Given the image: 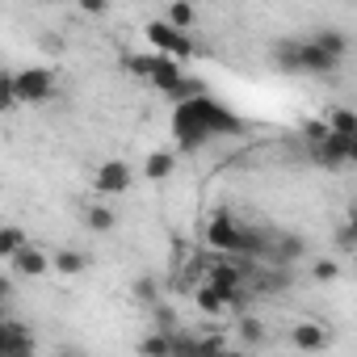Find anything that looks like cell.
<instances>
[{
	"mask_svg": "<svg viewBox=\"0 0 357 357\" xmlns=\"http://www.w3.org/2000/svg\"><path fill=\"white\" fill-rule=\"evenodd\" d=\"M236 130H240V118L211 97H198V101H185V105L172 109V135L185 151H194L219 135H236Z\"/></svg>",
	"mask_w": 357,
	"mask_h": 357,
	"instance_id": "obj_1",
	"label": "cell"
},
{
	"mask_svg": "<svg viewBox=\"0 0 357 357\" xmlns=\"http://www.w3.org/2000/svg\"><path fill=\"white\" fill-rule=\"evenodd\" d=\"M273 59H278V68L282 72H303V76H332L340 63L328 55V51H319L311 38H282L278 47H273Z\"/></svg>",
	"mask_w": 357,
	"mask_h": 357,
	"instance_id": "obj_2",
	"label": "cell"
},
{
	"mask_svg": "<svg viewBox=\"0 0 357 357\" xmlns=\"http://www.w3.org/2000/svg\"><path fill=\"white\" fill-rule=\"evenodd\" d=\"M130 72H139V76H143L147 84H155L160 93H172L176 84L185 80L181 63L168 59V55H135V59H130Z\"/></svg>",
	"mask_w": 357,
	"mask_h": 357,
	"instance_id": "obj_3",
	"label": "cell"
},
{
	"mask_svg": "<svg viewBox=\"0 0 357 357\" xmlns=\"http://www.w3.org/2000/svg\"><path fill=\"white\" fill-rule=\"evenodd\" d=\"M147 43H151V47H155L160 55H168V59H176V63H185V59H194V51H198L190 34H181V30H172V26H168L164 17L147 26Z\"/></svg>",
	"mask_w": 357,
	"mask_h": 357,
	"instance_id": "obj_4",
	"label": "cell"
},
{
	"mask_svg": "<svg viewBox=\"0 0 357 357\" xmlns=\"http://www.w3.org/2000/svg\"><path fill=\"white\" fill-rule=\"evenodd\" d=\"M13 76H17V97L26 105H43L55 97V72L51 68H22Z\"/></svg>",
	"mask_w": 357,
	"mask_h": 357,
	"instance_id": "obj_5",
	"label": "cell"
},
{
	"mask_svg": "<svg viewBox=\"0 0 357 357\" xmlns=\"http://www.w3.org/2000/svg\"><path fill=\"white\" fill-rule=\"evenodd\" d=\"M130 181H135V168H130L126 160H105V164L93 172V190H97L101 198L126 194V190H130Z\"/></svg>",
	"mask_w": 357,
	"mask_h": 357,
	"instance_id": "obj_6",
	"label": "cell"
},
{
	"mask_svg": "<svg viewBox=\"0 0 357 357\" xmlns=\"http://www.w3.org/2000/svg\"><path fill=\"white\" fill-rule=\"evenodd\" d=\"M0 357H34V332L13 315L0 319Z\"/></svg>",
	"mask_w": 357,
	"mask_h": 357,
	"instance_id": "obj_7",
	"label": "cell"
},
{
	"mask_svg": "<svg viewBox=\"0 0 357 357\" xmlns=\"http://www.w3.org/2000/svg\"><path fill=\"white\" fill-rule=\"evenodd\" d=\"M55 269V257H47L43 248H34V244H26L13 261H9V273H22V278H43V273H51Z\"/></svg>",
	"mask_w": 357,
	"mask_h": 357,
	"instance_id": "obj_8",
	"label": "cell"
},
{
	"mask_svg": "<svg viewBox=\"0 0 357 357\" xmlns=\"http://www.w3.org/2000/svg\"><path fill=\"white\" fill-rule=\"evenodd\" d=\"M290 340H294V349H298V353H319V349H328V344H332V332H328L324 324H315V319H303V324H294Z\"/></svg>",
	"mask_w": 357,
	"mask_h": 357,
	"instance_id": "obj_9",
	"label": "cell"
},
{
	"mask_svg": "<svg viewBox=\"0 0 357 357\" xmlns=\"http://www.w3.org/2000/svg\"><path fill=\"white\" fill-rule=\"evenodd\" d=\"M303 252H307V244H303V236H273V248H269V261H273L278 269H290L294 261H303Z\"/></svg>",
	"mask_w": 357,
	"mask_h": 357,
	"instance_id": "obj_10",
	"label": "cell"
},
{
	"mask_svg": "<svg viewBox=\"0 0 357 357\" xmlns=\"http://www.w3.org/2000/svg\"><path fill=\"white\" fill-rule=\"evenodd\" d=\"M311 155H315L319 164H328V168L349 164V139H344V135H328L324 143H315V147H311Z\"/></svg>",
	"mask_w": 357,
	"mask_h": 357,
	"instance_id": "obj_11",
	"label": "cell"
},
{
	"mask_svg": "<svg viewBox=\"0 0 357 357\" xmlns=\"http://www.w3.org/2000/svg\"><path fill=\"white\" fill-rule=\"evenodd\" d=\"M236 336H240V344H244V349H261V344L269 340V328H265L257 315H240V324H236Z\"/></svg>",
	"mask_w": 357,
	"mask_h": 357,
	"instance_id": "obj_12",
	"label": "cell"
},
{
	"mask_svg": "<svg viewBox=\"0 0 357 357\" xmlns=\"http://www.w3.org/2000/svg\"><path fill=\"white\" fill-rule=\"evenodd\" d=\"M311 43H315L319 51H328L336 63H340V59H344V51H349V38H344L340 30H328V26H324V30H315V34H311Z\"/></svg>",
	"mask_w": 357,
	"mask_h": 357,
	"instance_id": "obj_13",
	"label": "cell"
},
{
	"mask_svg": "<svg viewBox=\"0 0 357 357\" xmlns=\"http://www.w3.org/2000/svg\"><path fill=\"white\" fill-rule=\"evenodd\" d=\"M164 22H168L172 30L190 34V30L198 26V9H194V5H168V9H164Z\"/></svg>",
	"mask_w": 357,
	"mask_h": 357,
	"instance_id": "obj_14",
	"label": "cell"
},
{
	"mask_svg": "<svg viewBox=\"0 0 357 357\" xmlns=\"http://www.w3.org/2000/svg\"><path fill=\"white\" fill-rule=\"evenodd\" d=\"M30 240H26V231L17 227V223H9V227H0V257H5V261H13L22 248H26Z\"/></svg>",
	"mask_w": 357,
	"mask_h": 357,
	"instance_id": "obj_15",
	"label": "cell"
},
{
	"mask_svg": "<svg viewBox=\"0 0 357 357\" xmlns=\"http://www.w3.org/2000/svg\"><path fill=\"white\" fill-rule=\"evenodd\" d=\"M139 357H172V332H151L139 340Z\"/></svg>",
	"mask_w": 357,
	"mask_h": 357,
	"instance_id": "obj_16",
	"label": "cell"
},
{
	"mask_svg": "<svg viewBox=\"0 0 357 357\" xmlns=\"http://www.w3.org/2000/svg\"><path fill=\"white\" fill-rule=\"evenodd\" d=\"M172 151H151L147 160H143V176H147V181H164V176L172 172Z\"/></svg>",
	"mask_w": 357,
	"mask_h": 357,
	"instance_id": "obj_17",
	"label": "cell"
},
{
	"mask_svg": "<svg viewBox=\"0 0 357 357\" xmlns=\"http://www.w3.org/2000/svg\"><path fill=\"white\" fill-rule=\"evenodd\" d=\"M55 269L68 273V278H72V273H84V269H89V257H84L80 248H59V252H55Z\"/></svg>",
	"mask_w": 357,
	"mask_h": 357,
	"instance_id": "obj_18",
	"label": "cell"
},
{
	"mask_svg": "<svg viewBox=\"0 0 357 357\" xmlns=\"http://www.w3.org/2000/svg\"><path fill=\"white\" fill-rule=\"evenodd\" d=\"M84 227H89V231H97V236L114 231V211H109V206H101V202H97V206H89V211H84Z\"/></svg>",
	"mask_w": 357,
	"mask_h": 357,
	"instance_id": "obj_19",
	"label": "cell"
},
{
	"mask_svg": "<svg viewBox=\"0 0 357 357\" xmlns=\"http://www.w3.org/2000/svg\"><path fill=\"white\" fill-rule=\"evenodd\" d=\"M130 294H135V303H143V307H160V282H155V278H135V282H130Z\"/></svg>",
	"mask_w": 357,
	"mask_h": 357,
	"instance_id": "obj_20",
	"label": "cell"
},
{
	"mask_svg": "<svg viewBox=\"0 0 357 357\" xmlns=\"http://www.w3.org/2000/svg\"><path fill=\"white\" fill-rule=\"evenodd\" d=\"M198 97H206V84H202V80H194V76H185L181 84H176V89L168 93V101H176V105H185V101H198Z\"/></svg>",
	"mask_w": 357,
	"mask_h": 357,
	"instance_id": "obj_21",
	"label": "cell"
},
{
	"mask_svg": "<svg viewBox=\"0 0 357 357\" xmlns=\"http://www.w3.org/2000/svg\"><path fill=\"white\" fill-rule=\"evenodd\" d=\"M198 307H202L206 315H219V311H227V298H223V290H219V286H211V282H206V286L198 290Z\"/></svg>",
	"mask_w": 357,
	"mask_h": 357,
	"instance_id": "obj_22",
	"label": "cell"
},
{
	"mask_svg": "<svg viewBox=\"0 0 357 357\" xmlns=\"http://www.w3.org/2000/svg\"><path fill=\"white\" fill-rule=\"evenodd\" d=\"M328 126H332V135L353 139V135H357V114H353V109H332V114H328Z\"/></svg>",
	"mask_w": 357,
	"mask_h": 357,
	"instance_id": "obj_23",
	"label": "cell"
},
{
	"mask_svg": "<svg viewBox=\"0 0 357 357\" xmlns=\"http://www.w3.org/2000/svg\"><path fill=\"white\" fill-rule=\"evenodd\" d=\"M17 105H22V97H17V76L5 72V76H0V109H17Z\"/></svg>",
	"mask_w": 357,
	"mask_h": 357,
	"instance_id": "obj_24",
	"label": "cell"
},
{
	"mask_svg": "<svg viewBox=\"0 0 357 357\" xmlns=\"http://www.w3.org/2000/svg\"><path fill=\"white\" fill-rule=\"evenodd\" d=\"M151 315H155V332H176V315H172V307H151Z\"/></svg>",
	"mask_w": 357,
	"mask_h": 357,
	"instance_id": "obj_25",
	"label": "cell"
},
{
	"mask_svg": "<svg viewBox=\"0 0 357 357\" xmlns=\"http://www.w3.org/2000/svg\"><path fill=\"white\" fill-rule=\"evenodd\" d=\"M336 244H340V248H357V215L336 231Z\"/></svg>",
	"mask_w": 357,
	"mask_h": 357,
	"instance_id": "obj_26",
	"label": "cell"
},
{
	"mask_svg": "<svg viewBox=\"0 0 357 357\" xmlns=\"http://www.w3.org/2000/svg\"><path fill=\"white\" fill-rule=\"evenodd\" d=\"M336 273H340L336 261H315V265H311V278H315V282H332Z\"/></svg>",
	"mask_w": 357,
	"mask_h": 357,
	"instance_id": "obj_27",
	"label": "cell"
},
{
	"mask_svg": "<svg viewBox=\"0 0 357 357\" xmlns=\"http://www.w3.org/2000/svg\"><path fill=\"white\" fill-rule=\"evenodd\" d=\"M0 303H13V273L0 278Z\"/></svg>",
	"mask_w": 357,
	"mask_h": 357,
	"instance_id": "obj_28",
	"label": "cell"
},
{
	"mask_svg": "<svg viewBox=\"0 0 357 357\" xmlns=\"http://www.w3.org/2000/svg\"><path fill=\"white\" fill-rule=\"evenodd\" d=\"M84 13H93V17H97V13H109V5H105V0H89Z\"/></svg>",
	"mask_w": 357,
	"mask_h": 357,
	"instance_id": "obj_29",
	"label": "cell"
},
{
	"mask_svg": "<svg viewBox=\"0 0 357 357\" xmlns=\"http://www.w3.org/2000/svg\"><path fill=\"white\" fill-rule=\"evenodd\" d=\"M349 164H357V135L349 139Z\"/></svg>",
	"mask_w": 357,
	"mask_h": 357,
	"instance_id": "obj_30",
	"label": "cell"
},
{
	"mask_svg": "<svg viewBox=\"0 0 357 357\" xmlns=\"http://www.w3.org/2000/svg\"><path fill=\"white\" fill-rule=\"evenodd\" d=\"M55 357H89V353H80V349H59Z\"/></svg>",
	"mask_w": 357,
	"mask_h": 357,
	"instance_id": "obj_31",
	"label": "cell"
},
{
	"mask_svg": "<svg viewBox=\"0 0 357 357\" xmlns=\"http://www.w3.org/2000/svg\"><path fill=\"white\" fill-rule=\"evenodd\" d=\"M223 357H248L244 349H223Z\"/></svg>",
	"mask_w": 357,
	"mask_h": 357,
	"instance_id": "obj_32",
	"label": "cell"
},
{
	"mask_svg": "<svg viewBox=\"0 0 357 357\" xmlns=\"http://www.w3.org/2000/svg\"><path fill=\"white\" fill-rule=\"evenodd\" d=\"M219 357H223V353H219Z\"/></svg>",
	"mask_w": 357,
	"mask_h": 357,
	"instance_id": "obj_33",
	"label": "cell"
}]
</instances>
